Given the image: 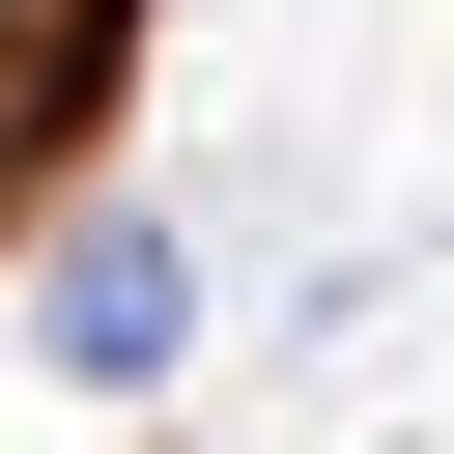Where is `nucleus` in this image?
I'll return each mask as SVG.
<instances>
[{
  "mask_svg": "<svg viewBox=\"0 0 454 454\" xmlns=\"http://www.w3.org/2000/svg\"><path fill=\"white\" fill-rule=\"evenodd\" d=\"M57 369H170V255H142V227L57 255Z\"/></svg>",
  "mask_w": 454,
  "mask_h": 454,
  "instance_id": "nucleus-1",
  "label": "nucleus"
}]
</instances>
